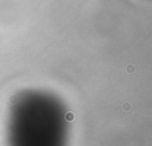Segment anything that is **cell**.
<instances>
[{
	"instance_id": "3957f363",
	"label": "cell",
	"mask_w": 152,
	"mask_h": 146,
	"mask_svg": "<svg viewBox=\"0 0 152 146\" xmlns=\"http://www.w3.org/2000/svg\"><path fill=\"white\" fill-rule=\"evenodd\" d=\"M65 119H67L68 121H71V120H74V114H72L71 112L67 113V114H65Z\"/></svg>"
},
{
	"instance_id": "7a4b0ae2",
	"label": "cell",
	"mask_w": 152,
	"mask_h": 146,
	"mask_svg": "<svg viewBox=\"0 0 152 146\" xmlns=\"http://www.w3.org/2000/svg\"><path fill=\"white\" fill-rule=\"evenodd\" d=\"M121 107H122V110H124V112H130V110H131V108H132L131 107V103H130V102H124Z\"/></svg>"
},
{
	"instance_id": "6da1fadb",
	"label": "cell",
	"mask_w": 152,
	"mask_h": 146,
	"mask_svg": "<svg viewBox=\"0 0 152 146\" xmlns=\"http://www.w3.org/2000/svg\"><path fill=\"white\" fill-rule=\"evenodd\" d=\"M125 70H126L127 74H133V72L136 71V67H134L133 64H128V65L126 67V69H125Z\"/></svg>"
}]
</instances>
